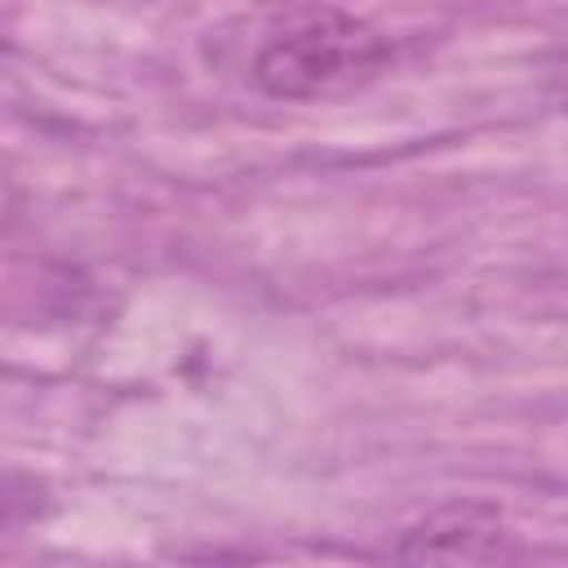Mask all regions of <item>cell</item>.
<instances>
[{
	"label": "cell",
	"mask_w": 568,
	"mask_h": 568,
	"mask_svg": "<svg viewBox=\"0 0 568 568\" xmlns=\"http://www.w3.org/2000/svg\"><path fill=\"white\" fill-rule=\"evenodd\" d=\"M386 53H390L386 40L368 22L337 13V9H320L275 31L257 49L253 80L271 98H288V102L337 98L373 80L386 67Z\"/></svg>",
	"instance_id": "obj_1"
}]
</instances>
